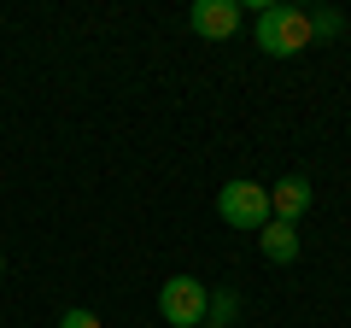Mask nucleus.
<instances>
[{
  "mask_svg": "<svg viewBox=\"0 0 351 328\" xmlns=\"http://www.w3.org/2000/svg\"><path fill=\"white\" fill-rule=\"evenodd\" d=\"M252 41H258L269 59H293V53L311 47V12H299V6H258Z\"/></svg>",
  "mask_w": 351,
  "mask_h": 328,
  "instance_id": "f257e3e1",
  "label": "nucleus"
},
{
  "mask_svg": "<svg viewBox=\"0 0 351 328\" xmlns=\"http://www.w3.org/2000/svg\"><path fill=\"white\" fill-rule=\"evenodd\" d=\"M217 217H223L228 229H246V235H258L263 223H269V188L263 182H223V194H217Z\"/></svg>",
  "mask_w": 351,
  "mask_h": 328,
  "instance_id": "f03ea898",
  "label": "nucleus"
},
{
  "mask_svg": "<svg viewBox=\"0 0 351 328\" xmlns=\"http://www.w3.org/2000/svg\"><path fill=\"white\" fill-rule=\"evenodd\" d=\"M205 305H211V293H205V281H193V276H170L158 288V316L170 328H199Z\"/></svg>",
  "mask_w": 351,
  "mask_h": 328,
  "instance_id": "7ed1b4c3",
  "label": "nucleus"
},
{
  "mask_svg": "<svg viewBox=\"0 0 351 328\" xmlns=\"http://www.w3.org/2000/svg\"><path fill=\"white\" fill-rule=\"evenodd\" d=\"M188 24L199 30V36L223 41V36H234V30H240V0H193V6H188Z\"/></svg>",
  "mask_w": 351,
  "mask_h": 328,
  "instance_id": "20e7f679",
  "label": "nucleus"
},
{
  "mask_svg": "<svg viewBox=\"0 0 351 328\" xmlns=\"http://www.w3.org/2000/svg\"><path fill=\"white\" fill-rule=\"evenodd\" d=\"M304 211H311V182L304 176H281L276 188H269V217H276V223H299Z\"/></svg>",
  "mask_w": 351,
  "mask_h": 328,
  "instance_id": "39448f33",
  "label": "nucleus"
},
{
  "mask_svg": "<svg viewBox=\"0 0 351 328\" xmlns=\"http://www.w3.org/2000/svg\"><path fill=\"white\" fill-rule=\"evenodd\" d=\"M258 246H263L269 264H293V258H299V223H276V217H269V223L258 229Z\"/></svg>",
  "mask_w": 351,
  "mask_h": 328,
  "instance_id": "423d86ee",
  "label": "nucleus"
},
{
  "mask_svg": "<svg viewBox=\"0 0 351 328\" xmlns=\"http://www.w3.org/2000/svg\"><path fill=\"white\" fill-rule=\"evenodd\" d=\"M234 305H240V299H234V293H211V305H205V311H211V316H217V323H223V328H228V323H234Z\"/></svg>",
  "mask_w": 351,
  "mask_h": 328,
  "instance_id": "0eeeda50",
  "label": "nucleus"
},
{
  "mask_svg": "<svg viewBox=\"0 0 351 328\" xmlns=\"http://www.w3.org/2000/svg\"><path fill=\"white\" fill-rule=\"evenodd\" d=\"M339 24H346L339 12H311V36H339Z\"/></svg>",
  "mask_w": 351,
  "mask_h": 328,
  "instance_id": "6e6552de",
  "label": "nucleus"
},
{
  "mask_svg": "<svg viewBox=\"0 0 351 328\" xmlns=\"http://www.w3.org/2000/svg\"><path fill=\"white\" fill-rule=\"evenodd\" d=\"M59 328H100V316H94V311H64Z\"/></svg>",
  "mask_w": 351,
  "mask_h": 328,
  "instance_id": "1a4fd4ad",
  "label": "nucleus"
},
{
  "mask_svg": "<svg viewBox=\"0 0 351 328\" xmlns=\"http://www.w3.org/2000/svg\"><path fill=\"white\" fill-rule=\"evenodd\" d=\"M199 328H223V323H199Z\"/></svg>",
  "mask_w": 351,
  "mask_h": 328,
  "instance_id": "9d476101",
  "label": "nucleus"
},
{
  "mask_svg": "<svg viewBox=\"0 0 351 328\" xmlns=\"http://www.w3.org/2000/svg\"><path fill=\"white\" fill-rule=\"evenodd\" d=\"M0 270H6V258H0Z\"/></svg>",
  "mask_w": 351,
  "mask_h": 328,
  "instance_id": "9b49d317",
  "label": "nucleus"
}]
</instances>
